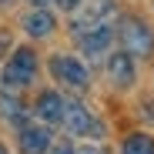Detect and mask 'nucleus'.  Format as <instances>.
<instances>
[{"label": "nucleus", "mask_w": 154, "mask_h": 154, "mask_svg": "<svg viewBox=\"0 0 154 154\" xmlns=\"http://www.w3.org/2000/svg\"><path fill=\"white\" fill-rule=\"evenodd\" d=\"M70 14H74L70 17L74 34H84L97 23H107V17L114 14V0H77L70 7Z\"/></svg>", "instance_id": "nucleus-1"}, {"label": "nucleus", "mask_w": 154, "mask_h": 154, "mask_svg": "<svg viewBox=\"0 0 154 154\" xmlns=\"http://www.w3.org/2000/svg\"><path fill=\"white\" fill-rule=\"evenodd\" d=\"M121 44L131 57H151L154 54V34L144 20H124L121 23Z\"/></svg>", "instance_id": "nucleus-2"}, {"label": "nucleus", "mask_w": 154, "mask_h": 154, "mask_svg": "<svg viewBox=\"0 0 154 154\" xmlns=\"http://www.w3.org/2000/svg\"><path fill=\"white\" fill-rule=\"evenodd\" d=\"M34 77H37V54L27 50V47H20L10 57V64L4 67V84L7 87H27Z\"/></svg>", "instance_id": "nucleus-3"}, {"label": "nucleus", "mask_w": 154, "mask_h": 154, "mask_svg": "<svg viewBox=\"0 0 154 154\" xmlns=\"http://www.w3.org/2000/svg\"><path fill=\"white\" fill-rule=\"evenodd\" d=\"M60 124L70 134H84V137H100V124L87 114V107H81L77 100H64V117Z\"/></svg>", "instance_id": "nucleus-4"}, {"label": "nucleus", "mask_w": 154, "mask_h": 154, "mask_svg": "<svg viewBox=\"0 0 154 154\" xmlns=\"http://www.w3.org/2000/svg\"><path fill=\"white\" fill-rule=\"evenodd\" d=\"M50 74L64 81L67 87H87V67L74 57H54L50 60Z\"/></svg>", "instance_id": "nucleus-5"}, {"label": "nucleus", "mask_w": 154, "mask_h": 154, "mask_svg": "<svg viewBox=\"0 0 154 154\" xmlns=\"http://www.w3.org/2000/svg\"><path fill=\"white\" fill-rule=\"evenodd\" d=\"M77 40H81V50H84V54L100 57V54L111 47V40H114V27L97 23V27H91V30H84V34H77Z\"/></svg>", "instance_id": "nucleus-6"}, {"label": "nucleus", "mask_w": 154, "mask_h": 154, "mask_svg": "<svg viewBox=\"0 0 154 154\" xmlns=\"http://www.w3.org/2000/svg\"><path fill=\"white\" fill-rule=\"evenodd\" d=\"M107 74H111V81L117 84V87H131L134 84V57L127 54H114L111 60H107Z\"/></svg>", "instance_id": "nucleus-7"}, {"label": "nucleus", "mask_w": 154, "mask_h": 154, "mask_svg": "<svg viewBox=\"0 0 154 154\" xmlns=\"http://www.w3.org/2000/svg\"><path fill=\"white\" fill-rule=\"evenodd\" d=\"M37 114L44 121H50V124H60V117H64V97L57 91H44L37 97Z\"/></svg>", "instance_id": "nucleus-8"}, {"label": "nucleus", "mask_w": 154, "mask_h": 154, "mask_svg": "<svg viewBox=\"0 0 154 154\" xmlns=\"http://www.w3.org/2000/svg\"><path fill=\"white\" fill-rule=\"evenodd\" d=\"M47 147H50L47 127H23L20 131V151L23 154H44Z\"/></svg>", "instance_id": "nucleus-9"}, {"label": "nucleus", "mask_w": 154, "mask_h": 154, "mask_svg": "<svg viewBox=\"0 0 154 154\" xmlns=\"http://www.w3.org/2000/svg\"><path fill=\"white\" fill-rule=\"evenodd\" d=\"M23 30H27L30 37H47L50 30H54V14L44 10V7L30 10L27 17H23Z\"/></svg>", "instance_id": "nucleus-10"}, {"label": "nucleus", "mask_w": 154, "mask_h": 154, "mask_svg": "<svg viewBox=\"0 0 154 154\" xmlns=\"http://www.w3.org/2000/svg\"><path fill=\"white\" fill-rule=\"evenodd\" d=\"M121 154H154V137H147V134H131V137L124 141Z\"/></svg>", "instance_id": "nucleus-11"}, {"label": "nucleus", "mask_w": 154, "mask_h": 154, "mask_svg": "<svg viewBox=\"0 0 154 154\" xmlns=\"http://www.w3.org/2000/svg\"><path fill=\"white\" fill-rule=\"evenodd\" d=\"M10 50V34H0V57Z\"/></svg>", "instance_id": "nucleus-12"}, {"label": "nucleus", "mask_w": 154, "mask_h": 154, "mask_svg": "<svg viewBox=\"0 0 154 154\" xmlns=\"http://www.w3.org/2000/svg\"><path fill=\"white\" fill-rule=\"evenodd\" d=\"M74 154H104V147H81V151H74Z\"/></svg>", "instance_id": "nucleus-13"}, {"label": "nucleus", "mask_w": 154, "mask_h": 154, "mask_svg": "<svg viewBox=\"0 0 154 154\" xmlns=\"http://www.w3.org/2000/svg\"><path fill=\"white\" fill-rule=\"evenodd\" d=\"M54 154H74V147H67V144H60V147H54Z\"/></svg>", "instance_id": "nucleus-14"}, {"label": "nucleus", "mask_w": 154, "mask_h": 154, "mask_svg": "<svg viewBox=\"0 0 154 154\" xmlns=\"http://www.w3.org/2000/svg\"><path fill=\"white\" fill-rule=\"evenodd\" d=\"M57 4H60V7H67V10H70V7H74V4H77V0H57Z\"/></svg>", "instance_id": "nucleus-15"}, {"label": "nucleus", "mask_w": 154, "mask_h": 154, "mask_svg": "<svg viewBox=\"0 0 154 154\" xmlns=\"http://www.w3.org/2000/svg\"><path fill=\"white\" fill-rule=\"evenodd\" d=\"M50 4V0H34V7H47Z\"/></svg>", "instance_id": "nucleus-16"}, {"label": "nucleus", "mask_w": 154, "mask_h": 154, "mask_svg": "<svg viewBox=\"0 0 154 154\" xmlns=\"http://www.w3.org/2000/svg\"><path fill=\"white\" fill-rule=\"evenodd\" d=\"M0 154H7V147H0Z\"/></svg>", "instance_id": "nucleus-17"}, {"label": "nucleus", "mask_w": 154, "mask_h": 154, "mask_svg": "<svg viewBox=\"0 0 154 154\" xmlns=\"http://www.w3.org/2000/svg\"><path fill=\"white\" fill-rule=\"evenodd\" d=\"M0 4H7V0H0Z\"/></svg>", "instance_id": "nucleus-18"}]
</instances>
